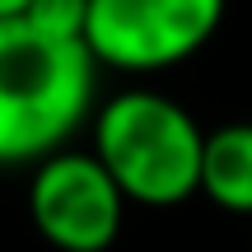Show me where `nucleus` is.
Instances as JSON below:
<instances>
[{
    "instance_id": "obj_5",
    "label": "nucleus",
    "mask_w": 252,
    "mask_h": 252,
    "mask_svg": "<svg viewBox=\"0 0 252 252\" xmlns=\"http://www.w3.org/2000/svg\"><path fill=\"white\" fill-rule=\"evenodd\" d=\"M201 191L229 215H252V122H224L206 131Z\"/></svg>"
},
{
    "instance_id": "obj_4",
    "label": "nucleus",
    "mask_w": 252,
    "mask_h": 252,
    "mask_svg": "<svg viewBox=\"0 0 252 252\" xmlns=\"http://www.w3.org/2000/svg\"><path fill=\"white\" fill-rule=\"evenodd\" d=\"M126 206L131 201L89 150H56L33 163L28 220L56 252H108L122 238Z\"/></svg>"
},
{
    "instance_id": "obj_2",
    "label": "nucleus",
    "mask_w": 252,
    "mask_h": 252,
    "mask_svg": "<svg viewBox=\"0 0 252 252\" xmlns=\"http://www.w3.org/2000/svg\"><path fill=\"white\" fill-rule=\"evenodd\" d=\"M89 154L135 206L168 210L201 191L206 131L178 98L159 89H122L94 108Z\"/></svg>"
},
{
    "instance_id": "obj_1",
    "label": "nucleus",
    "mask_w": 252,
    "mask_h": 252,
    "mask_svg": "<svg viewBox=\"0 0 252 252\" xmlns=\"http://www.w3.org/2000/svg\"><path fill=\"white\" fill-rule=\"evenodd\" d=\"M98 61L84 42L0 19V168L42 163L98 108Z\"/></svg>"
},
{
    "instance_id": "obj_6",
    "label": "nucleus",
    "mask_w": 252,
    "mask_h": 252,
    "mask_svg": "<svg viewBox=\"0 0 252 252\" xmlns=\"http://www.w3.org/2000/svg\"><path fill=\"white\" fill-rule=\"evenodd\" d=\"M24 19L47 37L61 42H84V24H89V0H28Z\"/></svg>"
},
{
    "instance_id": "obj_7",
    "label": "nucleus",
    "mask_w": 252,
    "mask_h": 252,
    "mask_svg": "<svg viewBox=\"0 0 252 252\" xmlns=\"http://www.w3.org/2000/svg\"><path fill=\"white\" fill-rule=\"evenodd\" d=\"M28 0H0V19H24Z\"/></svg>"
},
{
    "instance_id": "obj_3",
    "label": "nucleus",
    "mask_w": 252,
    "mask_h": 252,
    "mask_svg": "<svg viewBox=\"0 0 252 252\" xmlns=\"http://www.w3.org/2000/svg\"><path fill=\"white\" fill-rule=\"evenodd\" d=\"M224 5L229 0H89L84 47L108 70H173L215 37Z\"/></svg>"
}]
</instances>
